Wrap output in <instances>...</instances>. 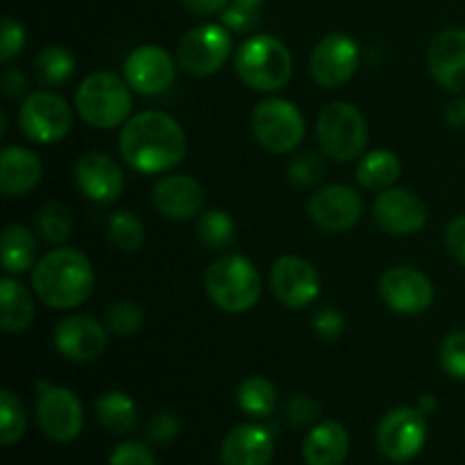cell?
I'll return each mask as SVG.
<instances>
[{
    "label": "cell",
    "instance_id": "13",
    "mask_svg": "<svg viewBox=\"0 0 465 465\" xmlns=\"http://www.w3.org/2000/svg\"><path fill=\"white\" fill-rule=\"evenodd\" d=\"M380 295L389 309L404 316L427 312L434 302V284L430 277L409 266L389 268L380 277Z\"/></svg>",
    "mask_w": 465,
    "mask_h": 465
},
{
    "label": "cell",
    "instance_id": "2",
    "mask_svg": "<svg viewBox=\"0 0 465 465\" xmlns=\"http://www.w3.org/2000/svg\"><path fill=\"white\" fill-rule=\"evenodd\" d=\"M95 272L89 259L73 248H59L44 254L32 272L35 293L45 307H80L94 293Z\"/></svg>",
    "mask_w": 465,
    "mask_h": 465
},
{
    "label": "cell",
    "instance_id": "20",
    "mask_svg": "<svg viewBox=\"0 0 465 465\" xmlns=\"http://www.w3.org/2000/svg\"><path fill=\"white\" fill-rule=\"evenodd\" d=\"M75 184L95 203H114L125 189L123 168L104 153H86L75 163Z\"/></svg>",
    "mask_w": 465,
    "mask_h": 465
},
{
    "label": "cell",
    "instance_id": "17",
    "mask_svg": "<svg viewBox=\"0 0 465 465\" xmlns=\"http://www.w3.org/2000/svg\"><path fill=\"white\" fill-rule=\"evenodd\" d=\"M372 218L389 234L411 236L427 225V207L413 191L386 189L372 204Z\"/></svg>",
    "mask_w": 465,
    "mask_h": 465
},
{
    "label": "cell",
    "instance_id": "4",
    "mask_svg": "<svg viewBox=\"0 0 465 465\" xmlns=\"http://www.w3.org/2000/svg\"><path fill=\"white\" fill-rule=\"evenodd\" d=\"M204 289L218 309L243 313L257 304L262 295V277L250 259L241 254H223L207 268Z\"/></svg>",
    "mask_w": 465,
    "mask_h": 465
},
{
    "label": "cell",
    "instance_id": "6",
    "mask_svg": "<svg viewBox=\"0 0 465 465\" xmlns=\"http://www.w3.org/2000/svg\"><path fill=\"white\" fill-rule=\"evenodd\" d=\"M316 134L322 154L334 162H352L368 145V123L350 103H331L321 112Z\"/></svg>",
    "mask_w": 465,
    "mask_h": 465
},
{
    "label": "cell",
    "instance_id": "37",
    "mask_svg": "<svg viewBox=\"0 0 465 465\" xmlns=\"http://www.w3.org/2000/svg\"><path fill=\"white\" fill-rule=\"evenodd\" d=\"M325 159L313 150H304L289 162V180L298 186L318 184L325 177Z\"/></svg>",
    "mask_w": 465,
    "mask_h": 465
},
{
    "label": "cell",
    "instance_id": "45",
    "mask_svg": "<svg viewBox=\"0 0 465 465\" xmlns=\"http://www.w3.org/2000/svg\"><path fill=\"white\" fill-rule=\"evenodd\" d=\"M182 5L195 16H212V14L223 12L230 5V0H182Z\"/></svg>",
    "mask_w": 465,
    "mask_h": 465
},
{
    "label": "cell",
    "instance_id": "39",
    "mask_svg": "<svg viewBox=\"0 0 465 465\" xmlns=\"http://www.w3.org/2000/svg\"><path fill=\"white\" fill-rule=\"evenodd\" d=\"M25 45V30L18 21H14L12 16L3 18V25H0V62H12L18 53Z\"/></svg>",
    "mask_w": 465,
    "mask_h": 465
},
{
    "label": "cell",
    "instance_id": "32",
    "mask_svg": "<svg viewBox=\"0 0 465 465\" xmlns=\"http://www.w3.org/2000/svg\"><path fill=\"white\" fill-rule=\"evenodd\" d=\"M195 232H198L200 243H204L212 250H223L234 241V221L227 216L221 209H212V212H204L203 216L198 218V225H195Z\"/></svg>",
    "mask_w": 465,
    "mask_h": 465
},
{
    "label": "cell",
    "instance_id": "22",
    "mask_svg": "<svg viewBox=\"0 0 465 465\" xmlns=\"http://www.w3.org/2000/svg\"><path fill=\"white\" fill-rule=\"evenodd\" d=\"M275 443L266 427L245 422L225 436L221 448L223 465H271Z\"/></svg>",
    "mask_w": 465,
    "mask_h": 465
},
{
    "label": "cell",
    "instance_id": "46",
    "mask_svg": "<svg viewBox=\"0 0 465 465\" xmlns=\"http://www.w3.org/2000/svg\"><path fill=\"white\" fill-rule=\"evenodd\" d=\"M3 91L7 98H18L27 91V80L21 71H7L3 75Z\"/></svg>",
    "mask_w": 465,
    "mask_h": 465
},
{
    "label": "cell",
    "instance_id": "48",
    "mask_svg": "<svg viewBox=\"0 0 465 465\" xmlns=\"http://www.w3.org/2000/svg\"><path fill=\"white\" fill-rule=\"evenodd\" d=\"M436 407H439V402H436V398H431V395H425V398L420 400V404H418V409H420L422 413L436 411Z\"/></svg>",
    "mask_w": 465,
    "mask_h": 465
},
{
    "label": "cell",
    "instance_id": "9",
    "mask_svg": "<svg viewBox=\"0 0 465 465\" xmlns=\"http://www.w3.org/2000/svg\"><path fill=\"white\" fill-rule=\"evenodd\" d=\"M23 134L36 143H57L66 139L73 127V109L54 91H35L27 95L18 112Z\"/></svg>",
    "mask_w": 465,
    "mask_h": 465
},
{
    "label": "cell",
    "instance_id": "1",
    "mask_svg": "<svg viewBox=\"0 0 465 465\" xmlns=\"http://www.w3.org/2000/svg\"><path fill=\"white\" fill-rule=\"evenodd\" d=\"M121 154L139 173L175 168L186 154V134L180 123L163 112H141L123 125Z\"/></svg>",
    "mask_w": 465,
    "mask_h": 465
},
{
    "label": "cell",
    "instance_id": "34",
    "mask_svg": "<svg viewBox=\"0 0 465 465\" xmlns=\"http://www.w3.org/2000/svg\"><path fill=\"white\" fill-rule=\"evenodd\" d=\"M35 223H36V230H39V234L53 245L64 243V241L68 239V234H71V227H73L68 209L64 207V204H57V203H50V204H45V207H41V212L36 213Z\"/></svg>",
    "mask_w": 465,
    "mask_h": 465
},
{
    "label": "cell",
    "instance_id": "43",
    "mask_svg": "<svg viewBox=\"0 0 465 465\" xmlns=\"http://www.w3.org/2000/svg\"><path fill=\"white\" fill-rule=\"evenodd\" d=\"M313 327H316L318 336H322V339L327 341H336L341 334H343L345 321L336 309L327 307V309H321L318 316L313 318Z\"/></svg>",
    "mask_w": 465,
    "mask_h": 465
},
{
    "label": "cell",
    "instance_id": "23",
    "mask_svg": "<svg viewBox=\"0 0 465 465\" xmlns=\"http://www.w3.org/2000/svg\"><path fill=\"white\" fill-rule=\"evenodd\" d=\"M41 166L39 154L27 148L9 145L0 154V189L7 198H21L30 193L41 182Z\"/></svg>",
    "mask_w": 465,
    "mask_h": 465
},
{
    "label": "cell",
    "instance_id": "5",
    "mask_svg": "<svg viewBox=\"0 0 465 465\" xmlns=\"http://www.w3.org/2000/svg\"><path fill=\"white\" fill-rule=\"evenodd\" d=\"M132 86L114 73H91L75 94V109L82 121L98 130L123 125L132 112Z\"/></svg>",
    "mask_w": 465,
    "mask_h": 465
},
{
    "label": "cell",
    "instance_id": "36",
    "mask_svg": "<svg viewBox=\"0 0 465 465\" xmlns=\"http://www.w3.org/2000/svg\"><path fill=\"white\" fill-rule=\"evenodd\" d=\"M263 0H232L223 9V25L234 32H252L262 21Z\"/></svg>",
    "mask_w": 465,
    "mask_h": 465
},
{
    "label": "cell",
    "instance_id": "30",
    "mask_svg": "<svg viewBox=\"0 0 465 465\" xmlns=\"http://www.w3.org/2000/svg\"><path fill=\"white\" fill-rule=\"evenodd\" d=\"M236 402H239L241 411L248 416L266 418L275 411L277 391L266 377H248L236 389Z\"/></svg>",
    "mask_w": 465,
    "mask_h": 465
},
{
    "label": "cell",
    "instance_id": "21",
    "mask_svg": "<svg viewBox=\"0 0 465 465\" xmlns=\"http://www.w3.org/2000/svg\"><path fill=\"white\" fill-rule=\"evenodd\" d=\"M153 203L162 216L171 221H189L203 209L204 191L193 177L168 175L154 184Z\"/></svg>",
    "mask_w": 465,
    "mask_h": 465
},
{
    "label": "cell",
    "instance_id": "14",
    "mask_svg": "<svg viewBox=\"0 0 465 465\" xmlns=\"http://www.w3.org/2000/svg\"><path fill=\"white\" fill-rule=\"evenodd\" d=\"M271 286L286 309H304L321 293V277L307 259L286 254L272 266Z\"/></svg>",
    "mask_w": 465,
    "mask_h": 465
},
{
    "label": "cell",
    "instance_id": "33",
    "mask_svg": "<svg viewBox=\"0 0 465 465\" xmlns=\"http://www.w3.org/2000/svg\"><path fill=\"white\" fill-rule=\"evenodd\" d=\"M25 427L27 418L21 400L14 395V391L5 389L0 393V440H3V445L18 443L25 434Z\"/></svg>",
    "mask_w": 465,
    "mask_h": 465
},
{
    "label": "cell",
    "instance_id": "18",
    "mask_svg": "<svg viewBox=\"0 0 465 465\" xmlns=\"http://www.w3.org/2000/svg\"><path fill=\"white\" fill-rule=\"evenodd\" d=\"M125 80L136 94L159 95L175 80V62L159 45H139L125 59Z\"/></svg>",
    "mask_w": 465,
    "mask_h": 465
},
{
    "label": "cell",
    "instance_id": "12",
    "mask_svg": "<svg viewBox=\"0 0 465 465\" xmlns=\"http://www.w3.org/2000/svg\"><path fill=\"white\" fill-rule=\"evenodd\" d=\"M359 62H361V53H359L357 41L336 32V35H327L325 39L318 41L312 53L309 71L322 89H339L345 82L352 80Z\"/></svg>",
    "mask_w": 465,
    "mask_h": 465
},
{
    "label": "cell",
    "instance_id": "29",
    "mask_svg": "<svg viewBox=\"0 0 465 465\" xmlns=\"http://www.w3.org/2000/svg\"><path fill=\"white\" fill-rule=\"evenodd\" d=\"M35 73L44 86H62L75 73V57L64 45H48L35 59Z\"/></svg>",
    "mask_w": 465,
    "mask_h": 465
},
{
    "label": "cell",
    "instance_id": "28",
    "mask_svg": "<svg viewBox=\"0 0 465 465\" xmlns=\"http://www.w3.org/2000/svg\"><path fill=\"white\" fill-rule=\"evenodd\" d=\"M95 418L112 434H127L136 427L139 411H136V404L130 395L112 391L95 402Z\"/></svg>",
    "mask_w": 465,
    "mask_h": 465
},
{
    "label": "cell",
    "instance_id": "26",
    "mask_svg": "<svg viewBox=\"0 0 465 465\" xmlns=\"http://www.w3.org/2000/svg\"><path fill=\"white\" fill-rule=\"evenodd\" d=\"M3 268L9 275H18L35 268L39 243L36 236L23 225H7L3 232Z\"/></svg>",
    "mask_w": 465,
    "mask_h": 465
},
{
    "label": "cell",
    "instance_id": "40",
    "mask_svg": "<svg viewBox=\"0 0 465 465\" xmlns=\"http://www.w3.org/2000/svg\"><path fill=\"white\" fill-rule=\"evenodd\" d=\"M109 465H159L150 448L136 440H127V443L116 445V450L109 457Z\"/></svg>",
    "mask_w": 465,
    "mask_h": 465
},
{
    "label": "cell",
    "instance_id": "35",
    "mask_svg": "<svg viewBox=\"0 0 465 465\" xmlns=\"http://www.w3.org/2000/svg\"><path fill=\"white\" fill-rule=\"evenodd\" d=\"M104 325L118 336H130L143 325V309L134 300H118L107 309Z\"/></svg>",
    "mask_w": 465,
    "mask_h": 465
},
{
    "label": "cell",
    "instance_id": "47",
    "mask_svg": "<svg viewBox=\"0 0 465 465\" xmlns=\"http://www.w3.org/2000/svg\"><path fill=\"white\" fill-rule=\"evenodd\" d=\"M445 118L452 127H465V98H457L445 107Z\"/></svg>",
    "mask_w": 465,
    "mask_h": 465
},
{
    "label": "cell",
    "instance_id": "27",
    "mask_svg": "<svg viewBox=\"0 0 465 465\" xmlns=\"http://www.w3.org/2000/svg\"><path fill=\"white\" fill-rule=\"evenodd\" d=\"M402 173L400 157L391 150H372L359 162L357 182L363 189L386 191L395 184V180Z\"/></svg>",
    "mask_w": 465,
    "mask_h": 465
},
{
    "label": "cell",
    "instance_id": "15",
    "mask_svg": "<svg viewBox=\"0 0 465 465\" xmlns=\"http://www.w3.org/2000/svg\"><path fill=\"white\" fill-rule=\"evenodd\" d=\"M53 341L59 354L66 357L68 361H94L107 350V325L86 313H75V316L59 321V325L54 327Z\"/></svg>",
    "mask_w": 465,
    "mask_h": 465
},
{
    "label": "cell",
    "instance_id": "19",
    "mask_svg": "<svg viewBox=\"0 0 465 465\" xmlns=\"http://www.w3.org/2000/svg\"><path fill=\"white\" fill-rule=\"evenodd\" d=\"M427 66L443 89L465 94V30L450 27L434 36L427 50Z\"/></svg>",
    "mask_w": 465,
    "mask_h": 465
},
{
    "label": "cell",
    "instance_id": "24",
    "mask_svg": "<svg viewBox=\"0 0 465 465\" xmlns=\"http://www.w3.org/2000/svg\"><path fill=\"white\" fill-rule=\"evenodd\" d=\"M350 454V434L341 422L325 420L313 427L302 443L307 465H343Z\"/></svg>",
    "mask_w": 465,
    "mask_h": 465
},
{
    "label": "cell",
    "instance_id": "31",
    "mask_svg": "<svg viewBox=\"0 0 465 465\" xmlns=\"http://www.w3.org/2000/svg\"><path fill=\"white\" fill-rule=\"evenodd\" d=\"M109 241L121 252H136L145 241V227L132 212H116L109 218Z\"/></svg>",
    "mask_w": 465,
    "mask_h": 465
},
{
    "label": "cell",
    "instance_id": "44",
    "mask_svg": "<svg viewBox=\"0 0 465 465\" xmlns=\"http://www.w3.org/2000/svg\"><path fill=\"white\" fill-rule=\"evenodd\" d=\"M445 245H448L450 254L465 266V216L454 218L450 223L448 232H445Z\"/></svg>",
    "mask_w": 465,
    "mask_h": 465
},
{
    "label": "cell",
    "instance_id": "42",
    "mask_svg": "<svg viewBox=\"0 0 465 465\" xmlns=\"http://www.w3.org/2000/svg\"><path fill=\"white\" fill-rule=\"evenodd\" d=\"M321 416V404L307 395H295L289 402V420L293 427L313 425Z\"/></svg>",
    "mask_w": 465,
    "mask_h": 465
},
{
    "label": "cell",
    "instance_id": "3",
    "mask_svg": "<svg viewBox=\"0 0 465 465\" xmlns=\"http://www.w3.org/2000/svg\"><path fill=\"white\" fill-rule=\"evenodd\" d=\"M234 68L245 86L272 94L289 84L293 75V59L280 39L271 35H254L236 50Z\"/></svg>",
    "mask_w": 465,
    "mask_h": 465
},
{
    "label": "cell",
    "instance_id": "10",
    "mask_svg": "<svg viewBox=\"0 0 465 465\" xmlns=\"http://www.w3.org/2000/svg\"><path fill=\"white\" fill-rule=\"evenodd\" d=\"M377 450L384 454L389 461L402 463L411 461L427 440V422L425 413L420 409L400 407L386 413L377 427Z\"/></svg>",
    "mask_w": 465,
    "mask_h": 465
},
{
    "label": "cell",
    "instance_id": "7",
    "mask_svg": "<svg viewBox=\"0 0 465 465\" xmlns=\"http://www.w3.org/2000/svg\"><path fill=\"white\" fill-rule=\"evenodd\" d=\"M252 134L275 154H286L304 141V118L293 103L282 98L263 100L252 112Z\"/></svg>",
    "mask_w": 465,
    "mask_h": 465
},
{
    "label": "cell",
    "instance_id": "38",
    "mask_svg": "<svg viewBox=\"0 0 465 465\" xmlns=\"http://www.w3.org/2000/svg\"><path fill=\"white\" fill-rule=\"evenodd\" d=\"M440 366L454 380H465V331H452L440 345Z\"/></svg>",
    "mask_w": 465,
    "mask_h": 465
},
{
    "label": "cell",
    "instance_id": "8",
    "mask_svg": "<svg viewBox=\"0 0 465 465\" xmlns=\"http://www.w3.org/2000/svg\"><path fill=\"white\" fill-rule=\"evenodd\" d=\"M230 30L218 23H204L182 36L177 45V64L193 77H209L221 71L232 54Z\"/></svg>",
    "mask_w": 465,
    "mask_h": 465
},
{
    "label": "cell",
    "instance_id": "41",
    "mask_svg": "<svg viewBox=\"0 0 465 465\" xmlns=\"http://www.w3.org/2000/svg\"><path fill=\"white\" fill-rule=\"evenodd\" d=\"M180 434V420H177L173 413L159 411L150 418L148 422V439L153 440L154 445H166L173 443Z\"/></svg>",
    "mask_w": 465,
    "mask_h": 465
},
{
    "label": "cell",
    "instance_id": "25",
    "mask_svg": "<svg viewBox=\"0 0 465 465\" xmlns=\"http://www.w3.org/2000/svg\"><path fill=\"white\" fill-rule=\"evenodd\" d=\"M35 298L23 284L12 277H3L0 282V327L7 334L25 331L35 321Z\"/></svg>",
    "mask_w": 465,
    "mask_h": 465
},
{
    "label": "cell",
    "instance_id": "11",
    "mask_svg": "<svg viewBox=\"0 0 465 465\" xmlns=\"http://www.w3.org/2000/svg\"><path fill=\"white\" fill-rule=\"evenodd\" d=\"M36 422L45 439L53 443H73L84 425V411L73 391L50 386L36 400Z\"/></svg>",
    "mask_w": 465,
    "mask_h": 465
},
{
    "label": "cell",
    "instance_id": "16",
    "mask_svg": "<svg viewBox=\"0 0 465 465\" xmlns=\"http://www.w3.org/2000/svg\"><path fill=\"white\" fill-rule=\"evenodd\" d=\"M309 218L322 232L339 234L352 230L363 212L361 195L345 184H330L309 200Z\"/></svg>",
    "mask_w": 465,
    "mask_h": 465
}]
</instances>
